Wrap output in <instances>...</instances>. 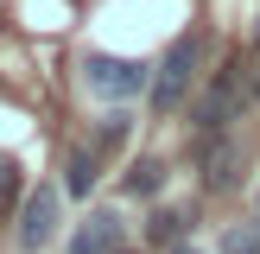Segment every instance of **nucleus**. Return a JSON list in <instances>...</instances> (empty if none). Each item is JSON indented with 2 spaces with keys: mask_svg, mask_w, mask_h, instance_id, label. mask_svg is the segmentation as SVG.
Wrapping results in <instances>:
<instances>
[{
  "mask_svg": "<svg viewBox=\"0 0 260 254\" xmlns=\"http://www.w3.org/2000/svg\"><path fill=\"white\" fill-rule=\"evenodd\" d=\"M254 102V57H229L222 70L210 76V83L197 89V102H190V121H197V134H229V127L241 121V108Z\"/></svg>",
  "mask_w": 260,
  "mask_h": 254,
  "instance_id": "nucleus-1",
  "label": "nucleus"
},
{
  "mask_svg": "<svg viewBox=\"0 0 260 254\" xmlns=\"http://www.w3.org/2000/svg\"><path fill=\"white\" fill-rule=\"evenodd\" d=\"M203 51H210L203 32H178L172 38V51L152 64V114H178L190 102V83L203 76Z\"/></svg>",
  "mask_w": 260,
  "mask_h": 254,
  "instance_id": "nucleus-2",
  "label": "nucleus"
},
{
  "mask_svg": "<svg viewBox=\"0 0 260 254\" xmlns=\"http://www.w3.org/2000/svg\"><path fill=\"white\" fill-rule=\"evenodd\" d=\"M83 83H89V96H102V102H134L140 89H152V64L114 57V51H89L83 57Z\"/></svg>",
  "mask_w": 260,
  "mask_h": 254,
  "instance_id": "nucleus-3",
  "label": "nucleus"
},
{
  "mask_svg": "<svg viewBox=\"0 0 260 254\" xmlns=\"http://www.w3.org/2000/svg\"><path fill=\"white\" fill-rule=\"evenodd\" d=\"M57 203H63L57 184L25 190V203H19V229H13V241H19L25 254H38V248H51V241H57Z\"/></svg>",
  "mask_w": 260,
  "mask_h": 254,
  "instance_id": "nucleus-4",
  "label": "nucleus"
},
{
  "mask_svg": "<svg viewBox=\"0 0 260 254\" xmlns=\"http://www.w3.org/2000/svg\"><path fill=\"white\" fill-rule=\"evenodd\" d=\"M197 172H203L210 190H229L241 178V146L229 134H197Z\"/></svg>",
  "mask_w": 260,
  "mask_h": 254,
  "instance_id": "nucleus-5",
  "label": "nucleus"
},
{
  "mask_svg": "<svg viewBox=\"0 0 260 254\" xmlns=\"http://www.w3.org/2000/svg\"><path fill=\"white\" fill-rule=\"evenodd\" d=\"M121 235H127L121 210H89L83 229L70 235V254H114V248H121Z\"/></svg>",
  "mask_w": 260,
  "mask_h": 254,
  "instance_id": "nucleus-6",
  "label": "nucleus"
},
{
  "mask_svg": "<svg viewBox=\"0 0 260 254\" xmlns=\"http://www.w3.org/2000/svg\"><path fill=\"white\" fill-rule=\"evenodd\" d=\"M102 178V152L95 146H70V159H63V197H89Z\"/></svg>",
  "mask_w": 260,
  "mask_h": 254,
  "instance_id": "nucleus-7",
  "label": "nucleus"
},
{
  "mask_svg": "<svg viewBox=\"0 0 260 254\" xmlns=\"http://www.w3.org/2000/svg\"><path fill=\"white\" fill-rule=\"evenodd\" d=\"M121 184H127V197H159V190H165V165L159 159H134Z\"/></svg>",
  "mask_w": 260,
  "mask_h": 254,
  "instance_id": "nucleus-8",
  "label": "nucleus"
},
{
  "mask_svg": "<svg viewBox=\"0 0 260 254\" xmlns=\"http://www.w3.org/2000/svg\"><path fill=\"white\" fill-rule=\"evenodd\" d=\"M127 134H134V114L114 108V114H102V127H95V140H89V146H95V152H114V146H127Z\"/></svg>",
  "mask_w": 260,
  "mask_h": 254,
  "instance_id": "nucleus-9",
  "label": "nucleus"
},
{
  "mask_svg": "<svg viewBox=\"0 0 260 254\" xmlns=\"http://www.w3.org/2000/svg\"><path fill=\"white\" fill-rule=\"evenodd\" d=\"M184 210H152L146 216V241H184Z\"/></svg>",
  "mask_w": 260,
  "mask_h": 254,
  "instance_id": "nucleus-10",
  "label": "nucleus"
},
{
  "mask_svg": "<svg viewBox=\"0 0 260 254\" xmlns=\"http://www.w3.org/2000/svg\"><path fill=\"white\" fill-rule=\"evenodd\" d=\"M222 254H260V223H235L222 235Z\"/></svg>",
  "mask_w": 260,
  "mask_h": 254,
  "instance_id": "nucleus-11",
  "label": "nucleus"
},
{
  "mask_svg": "<svg viewBox=\"0 0 260 254\" xmlns=\"http://www.w3.org/2000/svg\"><path fill=\"white\" fill-rule=\"evenodd\" d=\"M13 197H19V165H13L7 152H0V216L13 210Z\"/></svg>",
  "mask_w": 260,
  "mask_h": 254,
  "instance_id": "nucleus-12",
  "label": "nucleus"
},
{
  "mask_svg": "<svg viewBox=\"0 0 260 254\" xmlns=\"http://www.w3.org/2000/svg\"><path fill=\"white\" fill-rule=\"evenodd\" d=\"M254 96H260V32H254Z\"/></svg>",
  "mask_w": 260,
  "mask_h": 254,
  "instance_id": "nucleus-13",
  "label": "nucleus"
},
{
  "mask_svg": "<svg viewBox=\"0 0 260 254\" xmlns=\"http://www.w3.org/2000/svg\"><path fill=\"white\" fill-rule=\"evenodd\" d=\"M172 254H197V248H190V241H172Z\"/></svg>",
  "mask_w": 260,
  "mask_h": 254,
  "instance_id": "nucleus-14",
  "label": "nucleus"
},
{
  "mask_svg": "<svg viewBox=\"0 0 260 254\" xmlns=\"http://www.w3.org/2000/svg\"><path fill=\"white\" fill-rule=\"evenodd\" d=\"M114 254H140V248H114Z\"/></svg>",
  "mask_w": 260,
  "mask_h": 254,
  "instance_id": "nucleus-15",
  "label": "nucleus"
}]
</instances>
